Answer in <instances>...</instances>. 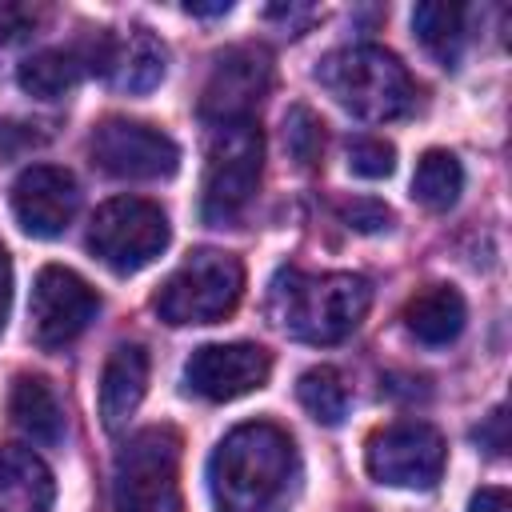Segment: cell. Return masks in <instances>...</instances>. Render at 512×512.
Wrapping results in <instances>:
<instances>
[{
	"label": "cell",
	"mask_w": 512,
	"mask_h": 512,
	"mask_svg": "<svg viewBox=\"0 0 512 512\" xmlns=\"http://www.w3.org/2000/svg\"><path fill=\"white\" fill-rule=\"evenodd\" d=\"M296 472L292 440L280 424L252 420L232 428L212 460H208V488L220 512H268Z\"/></svg>",
	"instance_id": "cell-1"
},
{
	"label": "cell",
	"mask_w": 512,
	"mask_h": 512,
	"mask_svg": "<svg viewBox=\"0 0 512 512\" xmlns=\"http://www.w3.org/2000/svg\"><path fill=\"white\" fill-rule=\"evenodd\" d=\"M368 304H372V284L356 272L280 268L268 284L272 324L304 344H336L352 336Z\"/></svg>",
	"instance_id": "cell-2"
},
{
	"label": "cell",
	"mask_w": 512,
	"mask_h": 512,
	"mask_svg": "<svg viewBox=\"0 0 512 512\" xmlns=\"http://www.w3.org/2000/svg\"><path fill=\"white\" fill-rule=\"evenodd\" d=\"M316 80L344 112L372 124L404 116L416 100L408 68L388 48H376V44H352V48L328 52L316 68Z\"/></svg>",
	"instance_id": "cell-3"
},
{
	"label": "cell",
	"mask_w": 512,
	"mask_h": 512,
	"mask_svg": "<svg viewBox=\"0 0 512 512\" xmlns=\"http://www.w3.org/2000/svg\"><path fill=\"white\" fill-rule=\"evenodd\" d=\"M244 292V264L232 252L200 248L192 252L152 296V308L164 324H216L232 316Z\"/></svg>",
	"instance_id": "cell-4"
},
{
	"label": "cell",
	"mask_w": 512,
	"mask_h": 512,
	"mask_svg": "<svg viewBox=\"0 0 512 512\" xmlns=\"http://www.w3.org/2000/svg\"><path fill=\"white\" fill-rule=\"evenodd\" d=\"M116 512H184L180 504V436L164 424L140 428L116 456Z\"/></svg>",
	"instance_id": "cell-5"
},
{
	"label": "cell",
	"mask_w": 512,
	"mask_h": 512,
	"mask_svg": "<svg viewBox=\"0 0 512 512\" xmlns=\"http://www.w3.org/2000/svg\"><path fill=\"white\" fill-rule=\"evenodd\" d=\"M264 172V136L256 120L220 124L208 140V164L200 184V216L216 228L232 224L256 196Z\"/></svg>",
	"instance_id": "cell-6"
},
{
	"label": "cell",
	"mask_w": 512,
	"mask_h": 512,
	"mask_svg": "<svg viewBox=\"0 0 512 512\" xmlns=\"http://www.w3.org/2000/svg\"><path fill=\"white\" fill-rule=\"evenodd\" d=\"M88 248L100 264L128 276L152 264L168 248V216L140 196H116L96 208L88 224Z\"/></svg>",
	"instance_id": "cell-7"
},
{
	"label": "cell",
	"mask_w": 512,
	"mask_h": 512,
	"mask_svg": "<svg viewBox=\"0 0 512 512\" xmlns=\"http://www.w3.org/2000/svg\"><path fill=\"white\" fill-rule=\"evenodd\" d=\"M444 436L424 420H396L368 436L364 464L376 484L388 488H432L444 472Z\"/></svg>",
	"instance_id": "cell-8"
},
{
	"label": "cell",
	"mask_w": 512,
	"mask_h": 512,
	"mask_svg": "<svg viewBox=\"0 0 512 512\" xmlns=\"http://www.w3.org/2000/svg\"><path fill=\"white\" fill-rule=\"evenodd\" d=\"M92 164L116 180H168L180 168V148L168 132L140 120H104L88 140Z\"/></svg>",
	"instance_id": "cell-9"
},
{
	"label": "cell",
	"mask_w": 512,
	"mask_h": 512,
	"mask_svg": "<svg viewBox=\"0 0 512 512\" xmlns=\"http://www.w3.org/2000/svg\"><path fill=\"white\" fill-rule=\"evenodd\" d=\"M272 88V56L256 44H240L216 56L204 92H200V116L220 128V124H240L252 120L260 100Z\"/></svg>",
	"instance_id": "cell-10"
},
{
	"label": "cell",
	"mask_w": 512,
	"mask_h": 512,
	"mask_svg": "<svg viewBox=\"0 0 512 512\" xmlns=\"http://www.w3.org/2000/svg\"><path fill=\"white\" fill-rule=\"evenodd\" d=\"M96 312H100V296L80 272L64 264L40 268L32 284V340L40 348L72 344L96 320Z\"/></svg>",
	"instance_id": "cell-11"
},
{
	"label": "cell",
	"mask_w": 512,
	"mask_h": 512,
	"mask_svg": "<svg viewBox=\"0 0 512 512\" xmlns=\"http://www.w3.org/2000/svg\"><path fill=\"white\" fill-rule=\"evenodd\" d=\"M268 376H272V356L260 344H204L184 364L188 392L216 404L264 388Z\"/></svg>",
	"instance_id": "cell-12"
},
{
	"label": "cell",
	"mask_w": 512,
	"mask_h": 512,
	"mask_svg": "<svg viewBox=\"0 0 512 512\" xmlns=\"http://www.w3.org/2000/svg\"><path fill=\"white\" fill-rule=\"evenodd\" d=\"M76 204H80L76 176L56 164H32L12 184V212L20 228L36 240H56L72 224Z\"/></svg>",
	"instance_id": "cell-13"
},
{
	"label": "cell",
	"mask_w": 512,
	"mask_h": 512,
	"mask_svg": "<svg viewBox=\"0 0 512 512\" xmlns=\"http://www.w3.org/2000/svg\"><path fill=\"white\" fill-rule=\"evenodd\" d=\"M164 60V44L148 28H128L124 36H100L96 52L88 56V68L108 76L112 88L140 96L164 80Z\"/></svg>",
	"instance_id": "cell-14"
},
{
	"label": "cell",
	"mask_w": 512,
	"mask_h": 512,
	"mask_svg": "<svg viewBox=\"0 0 512 512\" xmlns=\"http://www.w3.org/2000/svg\"><path fill=\"white\" fill-rule=\"evenodd\" d=\"M148 388V352L140 344H116L100 372V424L120 432L128 416L140 408Z\"/></svg>",
	"instance_id": "cell-15"
},
{
	"label": "cell",
	"mask_w": 512,
	"mask_h": 512,
	"mask_svg": "<svg viewBox=\"0 0 512 512\" xmlns=\"http://www.w3.org/2000/svg\"><path fill=\"white\" fill-rule=\"evenodd\" d=\"M56 480L48 464L20 444H0V512H48Z\"/></svg>",
	"instance_id": "cell-16"
},
{
	"label": "cell",
	"mask_w": 512,
	"mask_h": 512,
	"mask_svg": "<svg viewBox=\"0 0 512 512\" xmlns=\"http://www.w3.org/2000/svg\"><path fill=\"white\" fill-rule=\"evenodd\" d=\"M468 320V304L452 284H428L408 296L404 304V328L420 344H448L460 336Z\"/></svg>",
	"instance_id": "cell-17"
},
{
	"label": "cell",
	"mask_w": 512,
	"mask_h": 512,
	"mask_svg": "<svg viewBox=\"0 0 512 512\" xmlns=\"http://www.w3.org/2000/svg\"><path fill=\"white\" fill-rule=\"evenodd\" d=\"M8 416L36 444H60L64 440V408H60V400H56V392L44 376L24 372V376L12 380Z\"/></svg>",
	"instance_id": "cell-18"
},
{
	"label": "cell",
	"mask_w": 512,
	"mask_h": 512,
	"mask_svg": "<svg viewBox=\"0 0 512 512\" xmlns=\"http://www.w3.org/2000/svg\"><path fill=\"white\" fill-rule=\"evenodd\" d=\"M80 72H84L80 52H72V48H44V52H32L20 64L16 80L36 100H60V96H68L76 88Z\"/></svg>",
	"instance_id": "cell-19"
},
{
	"label": "cell",
	"mask_w": 512,
	"mask_h": 512,
	"mask_svg": "<svg viewBox=\"0 0 512 512\" xmlns=\"http://www.w3.org/2000/svg\"><path fill=\"white\" fill-rule=\"evenodd\" d=\"M460 188H464V168L460 160L448 152V148H428L420 160H416V172H412V196L428 208V212H444L460 200Z\"/></svg>",
	"instance_id": "cell-20"
},
{
	"label": "cell",
	"mask_w": 512,
	"mask_h": 512,
	"mask_svg": "<svg viewBox=\"0 0 512 512\" xmlns=\"http://www.w3.org/2000/svg\"><path fill=\"white\" fill-rule=\"evenodd\" d=\"M412 28L416 40L444 64L452 68L464 48V12L456 4H416L412 8Z\"/></svg>",
	"instance_id": "cell-21"
},
{
	"label": "cell",
	"mask_w": 512,
	"mask_h": 512,
	"mask_svg": "<svg viewBox=\"0 0 512 512\" xmlns=\"http://www.w3.org/2000/svg\"><path fill=\"white\" fill-rule=\"evenodd\" d=\"M296 396L308 408V416L320 420V424H340L348 416V384L340 380L336 368H324V364L308 368L296 380Z\"/></svg>",
	"instance_id": "cell-22"
},
{
	"label": "cell",
	"mask_w": 512,
	"mask_h": 512,
	"mask_svg": "<svg viewBox=\"0 0 512 512\" xmlns=\"http://www.w3.org/2000/svg\"><path fill=\"white\" fill-rule=\"evenodd\" d=\"M284 148H288V156L300 168H312L320 160V152H324V124H320V116L312 108H304V104L288 108V116H284Z\"/></svg>",
	"instance_id": "cell-23"
},
{
	"label": "cell",
	"mask_w": 512,
	"mask_h": 512,
	"mask_svg": "<svg viewBox=\"0 0 512 512\" xmlns=\"http://www.w3.org/2000/svg\"><path fill=\"white\" fill-rule=\"evenodd\" d=\"M348 168L364 180H380L396 168V148L380 136H356L348 140Z\"/></svg>",
	"instance_id": "cell-24"
},
{
	"label": "cell",
	"mask_w": 512,
	"mask_h": 512,
	"mask_svg": "<svg viewBox=\"0 0 512 512\" xmlns=\"http://www.w3.org/2000/svg\"><path fill=\"white\" fill-rule=\"evenodd\" d=\"M340 220L356 232H388L392 228V208L372 200V196H356L340 204Z\"/></svg>",
	"instance_id": "cell-25"
},
{
	"label": "cell",
	"mask_w": 512,
	"mask_h": 512,
	"mask_svg": "<svg viewBox=\"0 0 512 512\" xmlns=\"http://www.w3.org/2000/svg\"><path fill=\"white\" fill-rule=\"evenodd\" d=\"M36 144H40V136H36L28 124H20V120H0V164L24 156V152L36 148Z\"/></svg>",
	"instance_id": "cell-26"
},
{
	"label": "cell",
	"mask_w": 512,
	"mask_h": 512,
	"mask_svg": "<svg viewBox=\"0 0 512 512\" xmlns=\"http://www.w3.org/2000/svg\"><path fill=\"white\" fill-rule=\"evenodd\" d=\"M476 444L488 452V456H504L508 452V412L504 408H492L484 416V424L476 428Z\"/></svg>",
	"instance_id": "cell-27"
},
{
	"label": "cell",
	"mask_w": 512,
	"mask_h": 512,
	"mask_svg": "<svg viewBox=\"0 0 512 512\" xmlns=\"http://www.w3.org/2000/svg\"><path fill=\"white\" fill-rule=\"evenodd\" d=\"M32 24V12L20 8V4H0V44L24 36V28Z\"/></svg>",
	"instance_id": "cell-28"
},
{
	"label": "cell",
	"mask_w": 512,
	"mask_h": 512,
	"mask_svg": "<svg viewBox=\"0 0 512 512\" xmlns=\"http://www.w3.org/2000/svg\"><path fill=\"white\" fill-rule=\"evenodd\" d=\"M468 512H512V496L504 488H480L468 500Z\"/></svg>",
	"instance_id": "cell-29"
},
{
	"label": "cell",
	"mask_w": 512,
	"mask_h": 512,
	"mask_svg": "<svg viewBox=\"0 0 512 512\" xmlns=\"http://www.w3.org/2000/svg\"><path fill=\"white\" fill-rule=\"evenodd\" d=\"M8 304H12V260H8V252L0 244V328L8 320Z\"/></svg>",
	"instance_id": "cell-30"
},
{
	"label": "cell",
	"mask_w": 512,
	"mask_h": 512,
	"mask_svg": "<svg viewBox=\"0 0 512 512\" xmlns=\"http://www.w3.org/2000/svg\"><path fill=\"white\" fill-rule=\"evenodd\" d=\"M232 4L228 0H220V4H184V12L188 16H224Z\"/></svg>",
	"instance_id": "cell-31"
}]
</instances>
